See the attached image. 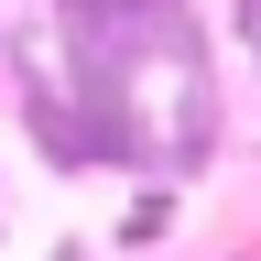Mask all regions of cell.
Returning a JSON list of instances; mask_svg holds the SVG:
<instances>
[{
	"mask_svg": "<svg viewBox=\"0 0 261 261\" xmlns=\"http://www.w3.org/2000/svg\"><path fill=\"white\" fill-rule=\"evenodd\" d=\"M152 240H174V185H142L120 207V250H152Z\"/></svg>",
	"mask_w": 261,
	"mask_h": 261,
	"instance_id": "cell-1",
	"label": "cell"
},
{
	"mask_svg": "<svg viewBox=\"0 0 261 261\" xmlns=\"http://www.w3.org/2000/svg\"><path fill=\"white\" fill-rule=\"evenodd\" d=\"M228 22H240V44H250V65H261V0H240Z\"/></svg>",
	"mask_w": 261,
	"mask_h": 261,
	"instance_id": "cell-2",
	"label": "cell"
}]
</instances>
